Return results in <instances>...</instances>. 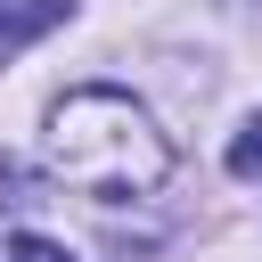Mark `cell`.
<instances>
[{"label":"cell","mask_w":262,"mask_h":262,"mask_svg":"<svg viewBox=\"0 0 262 262\" xmlns=\"http://www.w3.org/2000/svg\"><path fill=\"white\" fill-rule=\"evenodd\" d=\"M229 172H237V180H262V115L229 139Z\"/></svg>","instance_id":"obj_3"},{"label":"cell","mask_w":262,"mask_h":262,"mask_svg":"<svg viewBox=\"0 0 262 262\" xmlns=\"http://www.w3.org/2000/svg\"><path fill=\"white\" fill-rule=\"evenodd\" d=\"M66 8H74V0H16V8H0V49H25L33 33L66 25Z\"/></svg>","instance_id":"obj_2"},{"label":"cell","mask_w":262,"mask_h":262,"mask_svg":"<svg viewBox=\"0 0 262 262\" xmlns=\"http://www.w3.org/2000/svg\"><path fill=\"white\" fill-rule=\"evenodd\" d=\"M8 262H66V246H49V237H33V229H25V237L8 246Z\"/></svg>","instance_id":"obj_4"},{"label":"cell","mask_w":262,"mask_h":262,"mask_svg":"<svg viewBox=\"0 0 262 262\" xmlns=\"http://www.w3.org/2000/svg\"><path fill=\"white\" fill-rule=\"evenodd\" d=\"M49 172L82 196H156L172 180V139L131 90H66L49 106Z\"/></svg>","instance_id":"obj_1"}]
</instances>
